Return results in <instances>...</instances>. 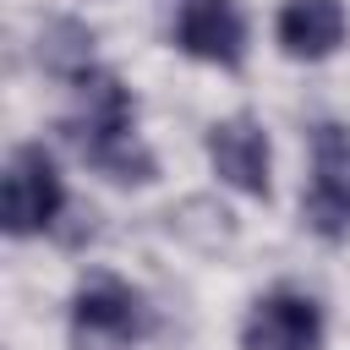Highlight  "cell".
<instances>
[{
	"instance_id": "cell-1",
	"label": "cell",
	"mask_w": 350,
	"mask_h": 350,
	"mask_svg": "<svg viewBox=\"0 0 350 350\" xmlns=\"http://www.w3.org/2000/svg\"><path fill=\"white\" fill-rule=\"evenodd\" d=\"M71 88H77V109L66 115L71 148L109 180H126V186L153 180L159 164H153V153L137 137V98H131V88L115 71H98V66L71 77Z\"/></svg>"
},
{
	"instance_id": "cell-8",
	"label": "cell",
	"mask_w": 350,
	"mask_h": 350,
	"mask_svg": "<svg viewBox=\"0 0 350 350\" xmlns=\"http://www.w3.org/2000/svg\"><path fill=\"white\" fill-rule=\"evenodd\" d=\"M350 22L339 0H284L279 5V44L290 60H328L345 44Z\"/></svg>"
},
{
	"instance_id": "cell-5",
	"label": "cell",
	"mask_w": 350,
	"mask_h": 350,
	"mask_svg": "<svg viewBox=\"0 0 350 350\" xmlns=\"http://www.w3.org/2000/svg\"><path fill=\"white\" fill-rule=\"evenodd\" d=\"M170 38L191 60L235 71L246 55V22L235 0H170Z\"/></svg>"
},
{
	"instance_id": "cell-3",
	"label": "cell",
	"mask_w": 350,
	"mask_h": 350,
	"mask_svg": "<svg viewBox=\"0 0 350 350\" xmlns=\"http://www.w3.org/2000/svg\"><path fill=\"white\" fill-rule=\"evenodd\" d=\"M301 219L323 241L350 235V126L345 120L312 126V180L301 191Z\"/></svg>"
},
{
	"instance_id": "cell-4",
	"label": "cell",
	"mask_w": 350,
	"mask_h": 350,
	"mask_svg": "<svg viewBox=\"0 0 350 350\" xmlns=\"http://www.w3.org/2000/svg\"><path fill=\"white\" fill-rule=\"evenodd\" d=\"M66 208V186H60V170L55 159L44 153V142H22L11 148L5 159V197H0V224L5 235H38L60 219Z\"/></svg>"
},
{
	"instance_id": "cell-9",
	"label": "cell",
	"mask_w": 350,
	"mask_h": 350,
	"mask_svg": "<svg viewBox=\"0 0 350 350\" xmlns=\"http://www.w3.org/2000/svg\"><path fill=\"white\" fill-rule=\"evenodd\" d=\"M38 60L71 82V77H82V71L93 66V33H88L82 22H49V33H44V44H38Z\"/></svg>"
},
{
	"instance_id": "cell-6",
	"label": "cell",
	"mask_w": 350,
	"mask_h": 350,
	"mask_svg": "<svg viewBox=\"0 0 350 350\" xmlns=\"http://www.w3.org/2000/svg\"><path fill=\"white\" fill-rule=\"evenodd\" d=\"M246 350H323V306L301 290H268L241 323Z\"/></svg>"
},
{
	"instance_id": "cell-7",
	"label": "cell",
	"mask_w": 350,
	"mask_h": 350,
	"mask_svg": "<svg viewBox=\"0 0 350 350\" xmlns=\"http://www.w3.org/2000/svg\"><path fill=\"white\" fill-rule=\"evenodd\" d=\"M208 164L224 186L246 191V197H268V131L252 120V115H230V120H213L208 126Z\"/></svg>"
},
{
	"instance_id": "cell-2",
	"label": "cell",
	"mask_w": 350,
	"mask_h": 350,
	"mask_svg": "<svg viewBox=\"0 0 350 350\" xmlns=\"http://www.w3.org/2000/svg\"><path fill=\"white\" fill-rule=\"evenodd\" d=\"M153 328L148 301L115 279V273H93L77 284L71 295V345L77 350H137Z\"/></svg>"
}]
</instances>
